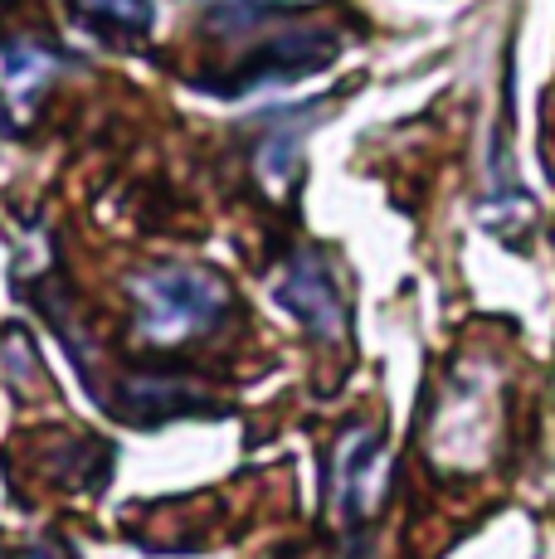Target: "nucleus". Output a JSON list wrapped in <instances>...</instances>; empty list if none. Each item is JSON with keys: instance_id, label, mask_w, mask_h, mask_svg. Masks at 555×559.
<instances>
[{"instance_id": "obj_10", "label": "nucleus", "mask_w": 555, "mask_h": 559, "mask_svg": "<svg viewBox=\"0 0 555 559\" xmlns=\"http://www.w3.org/2000/svg\"><path fill=\"white\" fill-rule=\"evenodd\" d=\"M341 559H366V545L356 540V545H351V555H341Z\"/></svg>"}, {"instance_id": "obj_4", "label": "nucleus", "mask_w": 555, "mask_h": 559, "mask_svg": "<svg viewBox=\"0 0 555 559\" xmlns=\"http://www.w3.org/2000/svg\"><path fill=\"white\" fill-rule=\"evenodd\" d=\"M59 53L45 39H5L0 45V117L10 127H25L35 117L45 88L59 73Z\"/></svg>"}, {"instance_id": "obj_8", "label": "nucleus", "mask_w": 555, "mask_h": 559, "mask_svg": "<svg viewBox=\"0 0 555 559\" xmlns=\"http://www.w3.org/2000/svg\"><path fill=\"white\" fill-rule=\"evenodd\" d=\"M278 0H210L205 5V29L210 35H244V29H253L259 20L278 15Z\"/></svg>"}, {"instance_id": "obj_5", "label": "nucleus", "mask_w": 555, "mask_h": 559, "mask_svg": "<svg viewBox=\"0 0 555 559\" xmlns=\"http://www.w3.org/2000/svg\"><path fill=\"white\" fill-rule=\"evenodd\" d=\"M113 408L127 424H152V428L186 414H220V404L205 390L166 380V374H132V380H122L113 394Z\"/></svg>"}, {"instance_id": "obj_2", "label": "nucleus", "mask_w": 555, "mask_h": 559, "mask_svg": "<svg viewBox=\"0 0 555 559\" xmlns=\"http://www.w3.org/2000/svg\"><path fill=\"white\" fill-rule=\"evenodd\" d=\"M273 297L293 311L317 341H327V346L346 336V302H341L336 273L317 249H297L287 258L273 283Z\"/></svg>"}, {"instance_id": "obj_3", "label": "nucleus", "mask_w": 555, "mask_h": 559, "mask_svg": "<svg viewBox=\"0 0 555 559\" xmlns=\"http://www.w3.org/2000/svg\"><path fill=\"white\" fill-rule=\"evenodd\" d=\"M336 49H341V39L322 25L283 29V35L263 39V45L234 69V83H224L220 93H253V88H263V83H293V79H303V73L327 69V63L336 59Z\"/></svg>"}, {"instance_id": "obj_11", "label": "nucleus", "mask_w": 555, "mask_h": 559, "mask_svg": "<svg viewBox=\"0 0 555 559\" xmlns=\"http://www.w3.org/2000/svg\"><path fill=\"white\" fill-rule=\"evenodd\" d=\"M0 559H5V550H0Z\"/></svg>"}, {"instance_id": "obj_6", "label": "nucleus", "mask_w": 555, "mask_h": 559, "mask_svg": "<svg viewBox=\"0 0 555 559\" xmlns=\"http://www.w3.org/2000/svg\"><path fill=\"white\" fill-rule=\"evenodd\" d=\"M341 515L361 521L380 497V472H386V443L380 433H351V443L341 448Z\"/></svg>"}, {"instance_id": "obj_9", "label": "nucleus", "mask_w": 555, "mask_h": 559, "mask_svg": "<svg viewBox=\"0 0 555 559\" xmlns=\"http://www.w3.org/2000/svg\"><path fill=\"white\" fill-rule=\"evenodd\" d=\"M25 559H69V550H63V545H55V540H35L25 550Z\"/></svg>"}, {"instance_id": "obj_1", "label": "nucleus", "mask_w": 555, "mask_h": 559, "mask_svg": "<svg viewBox=\"0 0 555 559\" xmlns=\"http://www.w3.org/2000/svg\"><path fill=\"white\" fill-rule=\"evenodd\" d=\"M137 302V336L146 346H180L205 331H215L229 311V283L210 267H152L132 283Z\"/></svg>"}, {"instance_id": "obj_7", "label": "nucleus", "mask_w": 555, "mask_h": 559, "mask_svg": "<svg viewBox=\"0 0 555 559\" xmlns=\"http://www.w3.org/2000/svg\"><path fill=\"white\" fill-rule=\"evenodd\" d=\"M69 10L83 29L117 35V39H142L156 15L152 0H69Z\"/></svg>"}]
</instances>
